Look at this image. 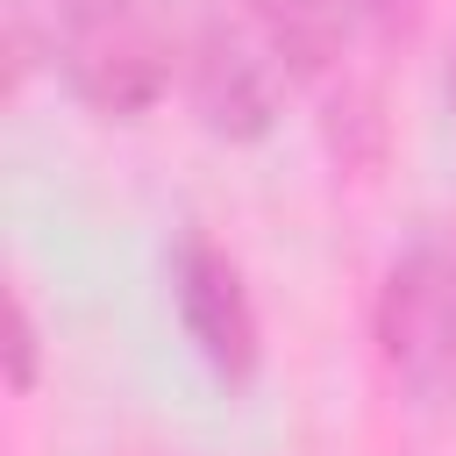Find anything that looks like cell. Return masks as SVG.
<instances>
[{
	"instance_id": "cell-1",
	"label": "cell",
	"mask_w": 456,
	"mask_h": 456,
	"mask_svg": "<svg viewBox=\"0 0 456 456\" xmlns=\"http://www.w3.org/2000/svg\"><path fill=\"white\" fill-rule=\"evenodd\" d=\"M43 57L93 114H142L171 78V43L150 0H28Z\"/></svg>"
},
{
	"instance_id": "cell-2",
	"label": "cell",
	"mask_w": 456,
	"mask_h": 456,
	"mask_svg": "<svg viewBox=\"0 0 456 456\" xmlns=\"http://www.w3.org/2000/svg\"><path fill=\"white\" fill-rule=\"evenodd\" d=\"M378 349L406 392L456 406V235H420L385 271Z\"/></svg>"
},
{
	"instance_id": "cell-3",
	"label": "cell",
	"mask_w": 456,
	"mask_h": 456,
	"mask_svg": "<svg viewBox=\"0 0 456 456\" xmlns=\"http://www.w3.org/2000/svg\"><path fill=\"white\" fill-rule=\"evenodd\" d=\"M171 299H178V328L200 349V363L221 385H249L264 363V328H256V299H249L235 256L207 235H185L171 249Z\"/></svg>"
},
{
	"instance_id": "cell-4",
	"label": "cell",
	"mask_w": 456,
	"mask_h": 456,
	"mask_svg": "<svg viewBox=\"0 0 456 456\" xmlns=\"http://www.w3.org/2000/svg\"><path fill=\"white\" fill-rule=\"evenodd\" d=\"M185 86H192V107H200V121H207L214 135L249 142V135L271 128V78H264V64L242 50V36H235L228 21H214V14L192 28Z\"/></svg>"
},
{
	"instance_id": "cell-5",
	"label": "cell",
	"mask_w": 456,
	"mask_h": 456,
	"mask_svg": "<svg viewBox=\"0 0 456 456\" xmlns=\"http://www.w3.org/2000/svg\"><path fill=\"white\" fill-rule=\"evenodd\" d=\"M392 0H249V14L264 21L271 50L299 71V78H335L356 50V28L370 14H385Z\"/></svg>"
},
{
	"instance_id": "cell-6",
	"label": "cell",
	"mask_w": 456,
	"mask_h": 456,
	"mask_svg": "<svg viewBox=\"0 0 456 456\" xmlns=\"http://www.w3.org/2000/svg\"><path fill=\"white\" fill-rule=\"evenodd\" d=\"M7 385L14 392L36 385V321H28V299L21 292L7 299Z\"/></svg>"
}]
</instances>
